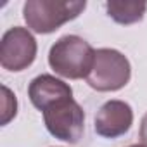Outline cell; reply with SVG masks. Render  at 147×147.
Segmentation results:
<instances>
[{
    "label": "cell",
    "instance_id": "cell-1",
    "mask_svg": "<svg viewBox=\"0 0 147 147\" xmlns=\"http://www.w3.org/2000/svg\"><path fill=\"white\" fill-rule=\"evenodd\" d=\"M95 59L94 47L78 35L61 36L49 50V66L67 80H82L90 75Z\"/></svg>",
    "mask_w": 147,
    "mask_h": 147
},
{
    "label": "cell",
    "instance_id": "cell-2",
    "mask_svg": "<svg viewBox=\"0 0 147 147\" xmlns=\"http://www.w3.org/2000/svg\"><path fill=\"white\" fill-rule=\"evenodd\" d=\"M85 7V0H28L23 5V18L28 30L49 35L67 21L76 19Z\"/></svg>",
    "mask_w": 147,
    "mask_h": 147
},
{
    "label": "cell",
    "instance_id": "cell-3",
    "mask_svg": "<svg viewBox=\"0 0 147 147\" xmlns=\"http://www.w3.org/2000/svg\"><path fill=\"white\" fill-rule=\"evenodd\" d=\"M131 66L126 55L116 49H97L87 83L97 92H116L128 85Z\"/></svg>",
    "mask_w": 147,
    "mask_h": 147
},
{
    "label": "cell",
    "instance_id": "cell-4",
    "mask_svg": "<svg viewBox=\"0 0 147 147\" xmlns=\"http://www.w3.org/2000/svg\"><path fill=\"white\" fill-rule=\"evenodd\" d=\"M43 123L52 137L78 144L85 131V111L73 97L62 99L43 111Z\"/></svg>",
    "mask_w": 147,
    "mask_h": 147
},
{
    "label": "cell",
    "instance_id": "cell-5",
    "mask_svg": "<svg viewBox=\"0 0 147 147\" xmlns=\"http://www.w3.org/2000/svg\"><path fill=\"white\" fill-rule=\"evenodd\" d=\"M38 45L28 28L14 26L7 30L0 42V64L7 71H24L36 59Z\"/></svg>",
    "mask_w": 147,
    "mask_h": 147
},
{
    "label": "cell",
    "instance_id": "cell-6",
    "mask_svg": "<svg viewBox=\"0 0 147 147\" xmlns=\"http://www.w3.org/2000/svg\"><path fill=\"white\" fill-rule=\"evenodd\" d=\"M133 125V109L125 100H107L95 114L94 128L104 138H118Z\"/></svg>",
    "mask_w": 147,
    "mask_h": 147
},
{
    "label": "cell",
    "instance_id": "cell-7",
    "mask_svg": "<svg viewBox=\"0 0 147 147\" xmlns=\"http://www.w3.org/2000/svg\"><path fill=\"white\" fill-rule=\"evenodd\" d=\"M28 97H30L31 104L38 111L43 113L52 104H55L62 99L73 97V88L66 82H62L52 75H40L30 82Z\"/></svg>",
    "mask_w": 147,
    "mask_h": 147
},
{
    "label": "cell",
    "instance_id": "cell-8",
    "mask_svg": "<svg viewBox=\"0 0 147 147\" xmlns=\"http://www.w3.org/2000/svg\"><path fill=\"white\" fill-rule=\"evenodd\" d=\"M107 16L116 21L118 24H133L144 19L147 11V2H121V0H111L106 2Z\"/></svg>",
    "mask_w": 147,
    "mask_h": 147
},
{
    "label": "cell",
    "instance_id": "cell-9",
    "mask_svg": "<svg viewBox=\"0 0 147 147\" xmlns=\"http://www.w3.org/2000/svg\"><path fill=\"white\" fill-rule=\"evenodd\" d=\"M4 92V99H2V125H7L18 113V100L16 95L4 85L2 87Z\"/></svg>",
    "mask_w": 147,
    "mask_h": 147
},
{
    "label": "cell",
    "instance_id": "cell-10",
    "mask_svg": "<svg viewBox=\"0 0 147 147\" xmlns=\"http://www.w3.org/2000/svg\"><path fill=\"white\" fill-rule=\"evenodd\" d=\"M138 137H140V144H142L144 147H147V114H144V118H142V121H140Z\"/></svg>",
    "mask_w": 147,
    "mask_h": 147
},
{
    "label": "cell",
    "instance_id": "cell-11",
    "mask_svg": "<svg viewBox=\"0 0 147 147\" xmlns=\"http://www.w3.org/2000/svg\"><path fill=\"white\" fill-rule=\"evenodd\" d=\"M128 147H144L142 144H133V145H128Z\"/></svg>",
    "mask_w": 147,
    "mask_h": 147
}]
</instances>
